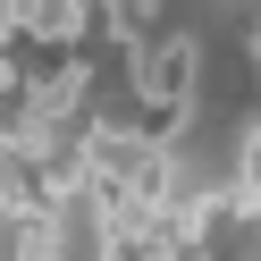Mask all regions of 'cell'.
I'll list each match as a JSON object with an SVG mask.
<instances>
[{
	"instance_id": "6da1fadb",
	"label": "cell",
	"mask_w": 261,
	"mask_h": 261,
	"mask_svg": "<svg viewBox=\"0 0 261 261\" xmlns=\"http://www.w3.org/2000/svg\"><path fill=\"white\" fill-rule=\"evenodd\" d=\"M126 76H135V135L177 143L194 126V93H202V42L194 34H152L126 59Z\"/></svg>"
},
{
	"instance_id": "7a4b0ae2",
	"label": "cell",
	"mask_w": 261,
	"mask_h": 261,
	"mask_svg": "<svg viewBox=\"0 0 261 261\" xmlns=\"http://www.w3.org/2000/svg\"><path fill=\"white\" fill-rule=\"evenodd\" d=\"M25 76V42H17V25H0V85H17Z\"/></svg>"
}]
</instances>
